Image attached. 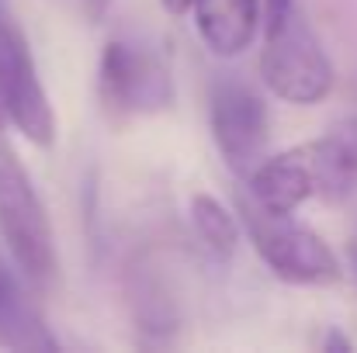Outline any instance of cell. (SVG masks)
Returning a JSON list of instances; mask_svg holds the SVG:
<instances>
[{"instance_id":"obj_1","label":"cell","mask_w":357,"mask_h":353,"mask_svg":"<svg viewBox=\"0 0 357 353\" xmlns=\"http://www.w3.org/2000/svg\"><path fill=\"white\" fill-rule=\"evenodd\" d=\"M0 239L14 260V267L21 270V277L45 291L52 288L56 274H59V256H56V235L49 212L21 163V156L14 152V146L7 142V135L0 132Z\"/></svg>"},{"instance_id":"obj_2","label":"cell","mask_w":357,"mask_h":353,"mask_svg":"<svg viewBox=\"0 0 357 353\" xmlns=\"http://www.w3.org/2000/svg\"><path fill=\"white\" fill-rule=\"evenodd\" d=\"M239 215H243V226L250 233L257 256L267 263V270L278 281L302 284V288H323V284L340 281V274H344L340 256L309 226L295 222L291 215L264 212L246 194L239 198Z\"/></svg>"},{"instance_id":"obj_3","label":"cell","mask_w":357,"mask_h":353,"mask_svg":"<svg viewBox=\"0 0 357 353\" xmlns=\"http://www.w3.org/2000/svg\"><path fill=\"white\" fill-rule=\"evenodd\" d=\"M260 77L267 91L288 104L309 108L330 97L337 73L312 24L298 10V3L274 28H267L264 52H260Z\"/></svg>"},{"instance_id":"obj_4","label":"cell","mask_w":357,"mask_h":353,"mask_svg":"<svg viewBox=\"0 0 357 353\" xmlns=\"http://www.w3.org/2000/svg\"><path fill=\"white\" fill-rule=\"evenodd\" d=\"M98 94L115 118L160 115L174 104V73L160 45L146 38H112L98 63Z\"/></svg>"},{"instance_id":"obj_5","label":"cell","mask_w":357,"mask_h":353,"mask_svg":"<svg viewBox=\"0 0 357 353\" xmlns=\"http://www.w3.org/2000/svg\"><path fill=\"white\" fill-rule=\"evenodd\" d=\"M7 125L38 149L56 142V111L38 80L31 45L10 14V0H0V132Z\"/></svg>"},{"instance_id":"obj_6","label":"cell","mask_w":357,"mask_h":353,"mask_svg":"<svg viewBox=\"0 0 357 353\" xmlns=\"http://www.w3.org/2000/svg\"><path fill=\"white\" fill-rule=\"evenodd\" d=\"M208 121H212V139L229 163V170L246 177L250 166L264 156L267 146V104L264 97L246 87L243 80H219L208 97Z\"/></svg>"},{"instance_id":"obj_7","label":"cell","mask_w":357,"mask_h":353,"mask_svg":"<svg viewBox=\"0 0 357 353\" xmlns=\"http://www.w3.org/2000/svg\"><path fill=\"white\" fill-rule=\"evenodd\" d=\"M309 173H312V198L326 205H340L357 187V118H344L330 125L319 139L302 142Z\"/></svg>"},{"instance_id":"obj_8","label":"cell","mask_w":357,"mask_h":353,"mask_svg":"<svg viewBox=\"0 0 357 353\" xmlns=\"http://www.w3.org/2000/svg\"><path fill=\"white\" fill-rule=\"evenodd\" d=\"M246 198L264 212L295 215L312 198V173L305 149L295 146L274 156H260L246 173Z\"/></svg>"},{"instance_id":"obj_9","label":"cell","mask_w":357,"mask_h":353,"mask_svg":"<svg viewBox=\"0 0 357 353\" xmlns=\"http://www.w3.org/2000/svg\"><path fill=\"white\" fill-rule=\"evenodd\" d=\"M195 28L219 59L243 56L260 28V0H191Z\"/></svg>"},{"instance_id":"obj_10","label":"cell","mask_w":357,"mask_h":353,"mask_svg":"<svg viewBox=\"0 0 357 353\" xmlns=\"http://www.w3.org/2000/svg\"><path fill=\"white\" fill-rule=\"evenodd\" d=\"M0 350H59L45 319L24 298L10 274L0 270Z\"/></svg>"},{"instance_id":"obj_11","label":"cell","mask_w":357,"mask_h":353,"mask_svg":"<svg viewBox=\"0 0 357 353\" xmlns=\"http://www.w3.org/2000/svg\"><path fill=\"white\" fill-rule=\"evenodd\" d=\"M191 226L198 239L222 260H229L239 246V222L236 215L212 194H195L191 198Z\"/></svg>"},{"instance_id":"obj_12","label":"cell","mask_w":357,"mask_h":353,"mask_svg":"<svg viewBox=\"0 0 357 353\" xmlns=\"http://www.w3.org/2000/svg\"><path fill=\"white\" fill-rule=\"evenodd\" d=\"M291 7H295V0H260V24L274 28Z\"/></svg>"},{"instance_id":"obj_13","label":"cell","mask_w":357,"mask_h":353,"mask_svg":"<svg viewBox=\"0 0 357 353\" xmlns=\"http://www.w3.org/2000/svg\"><path fill=\"white\" fill-rule=\"evenodd\" d=\"M160 3H163V10L174 14V17H181V14L191 10V0H160Z\"/></svg>"},{"instance_id":"obj_14","label":"cell","mask_w":357,"mask_h":353,"mask_svg":"<svg viewBox=\"0 0 357 353\" xmlns=\"http://www.w3.org/2000/svg\"><path fill=\"white\" fill-rule=\"evenodd\" d=\"M323 347H330V350H351V340H344V336L330 333V336L323 340Z\"/></svg>"},{"instance_id":"obj_15","label":"cell","mask_w":357,"mask_h":353,"mask_svg":"<svg viewBox=\"0 0 357 353\" xmlns=\"http://www.w3.org/2000/svg\"><path fill=\"white\" fill-rule=\"evenodd\" d=\"M354 277H357V249H354Z\"/></svg>"}]
</instances>
